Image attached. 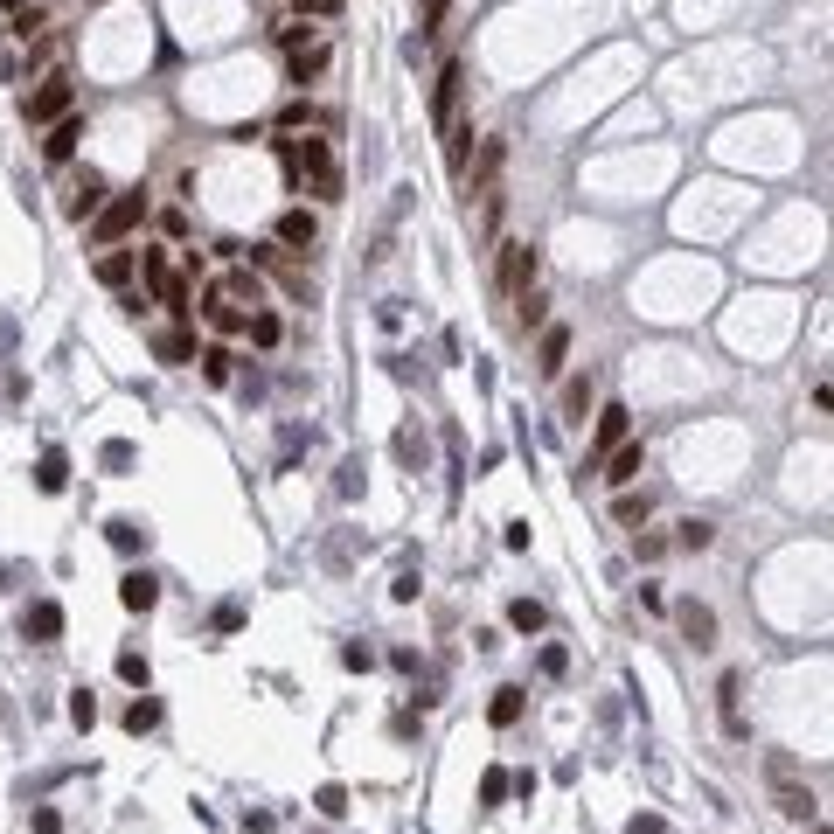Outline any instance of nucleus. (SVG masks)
<instances>
[{"mask_svg": "<svg viewBox=\"0 0 834 834\" xmlns=\"http://www.w3.org/2000/svg\"><path fill=\"white\" fill-rule=\"evenodd\" d=\"M209 299H223V306H237V313H258V306H265V292H258V278L244 272V265H230V272L216 278V285H209Z\"/></svg>", "mask_w": 834, "mask_h": 834, "instance_id": "0eeeda50", "label": "nucleus"}, {"mask_svg": "<svg viewBox=\"0 0 834 834\" xmlns=\"http://www.w3.org/2000/svg\"><path fill=\"white\" fill-rule=\"evenodd\" d=\"M63 480H70L63 452H42V466H35V487H42V494H63Z\"/></svg>", "mask_w": 834, "mask_h": 834, "instance_id": "cd10ccee", "label": "nucleus"}, {"mask_svg": "<svg viewBox=\"0 0 834 834\" xmlns=\"http://www.w3.org/2000/svg\"><path fill=\"white\" fill-rule=\"evenodd\" d=\"M675 626H682V640H689V647H716V612H709V605L682 598V605H675Z\"/></svg>", "mask_w": 834, "mask_h": 834, "instance_id": "9d476101", "label": "nucleus"}, {"mask_svg": "<svg viewBox=\"0 0 834 834\" xmlns=\"http://www.w3.org/2000/svg\"><path fill=\"white\" fill-rule=\"evenodd\" d=\"M543 619H550V612H543L536 598H515V605H508V626H515V633H543Z\"/></svg>", "mask_w": 834, "mask_h": 834, "instance_id": "c85d7f7f", "label": "nucleus"}, {"mask_svg": "<svg viewBox=\"0 0 834 834\" xmlns=\"http://www.w3.org/2000/svg\"><path fill=\"white\" fill-rule=\"evenodd\" d=\"M647 508H654V501H647V494H633V487H619V501H612V515H619L626 529H633V522H647Z\"/></svg>", "mask_w": 834, "mask_h": 834, "instance_id": "c756f323", "label": "nucleus"}, {"mask_svg": "<svg viewBox=\"0 0 834 834\" xmlns=\"http://www.w3.org/2000/svg\"><path fill=\"white\" fill-rule=\"evenodd\" d=\"M21 633H28L35 647H49V640L63 633V605H49V598H35V605L21 612Z\"/></svg>", "mask_w": 834, "mask_h": 834, "instance_id": "2eb2a0df", "label": "nucleus"}, {"mask_svg": "<svg viewBox=\"0 0 834 834\" xmlns=\"http://www.w3.org/2000/svg\"><path fill=\"white\" fill-rule=\"evenodd\" d=\"M77 112V84L70 77H42L28 98H21V119L28 126H56V119H70Z\"/></svg>", "mask_w": 834, "mask_h": 834, "instance_id": "20e7f679", "label": "nucleus"}, {"mask_svg": "<svg viewBox=\"0 0 834 834\" xmlns=\"http://www.w3.org/2000/svg\"><path fill=\"white\" fill-rule=\"evenodd\" d=\"M563 355H570V327H543V341H536V369H543V376H563Z\"/></svg>", "mask_w": 834, "mask_h": 834, "instance_id": "a211bd4d", "label": "nucleus"}, {"mask_svg": "<svg viewBox=\"0 0 834 834\" xmlns=\"http://www.w3.org/2000/svg\"><path fill=\"white\" fill-rule=\"evenodd\" d=\"M153 723H160V702H153V695H139L133 709H126V730H133V737H146Z\"/></svg>", "mask_w": 834, "mask_h": 834, "instance_id": "473e14b6", "label": "nucleus"}, {"mask_svg": "<svg viewBox=\"0 0 834 834\" xmlns=\"http://www.w3.org/2000/svg\"><path fill=\"white\" fill-rule=\"evenodd\" d=\"M772 807L786 814V821H814L821 814V800L800 786V772H793V758H772Z\"/></svg>", "mask_w": 834, "mask_h": 834, "instance_id": "39448f33", "label": "nucleus"}, {"mask_svg": "<svg viewBox=\"0 0 834 834\" xmlns=\"http://www.w3.org/2000/svg\"><path fill=\"white\" fill-rule=\"evenodd\" d=\"M28 7H35V0H0V14H7V21H14V14H28Z\"/></svg>", "mask_w": 834, "mask_h": 834, "instance_id": "c03bdc74", "label": "nucleus"}, {"mask_svg": "<svg viewBox=\"0 0 834 834\" xmlns=\"http://www.w3.org/2000/svg\"><path fill=\"white\" fill-rule=\"evenodd\" d=\"M480 800L501 807V800H508V772H487V779H480Z\"/></svg>", "mask_w": 834, "mask_h": 834, "instance_id": "58836bf2", "label": "nucleus"}, {"mask_svg": "<svg viewBox=\"0 0 834 834\" xmlns=\"http://www.w3.org/2000/svg\"><path fill=\"white\" fill-rule=\"evenodd\" d=\"M202 320H209L216 334H244V320H251V313H237V306H223V299H202Z\"/></svg>", "mask_w": 834, "mask_h": 834, "instance_id": "393cba45", "label": "nucleus"}, {"mask_svg": "<svg viewBox=\"0 0 834 834\" xmlns=\"http://www.w3.org/2000/svg\"><path fill=\"white\" fill-rule=\"evenodd\" d=\"M459 84H466V63H459V56H445L438 91H431V119H438V126H452V119H459Z\"/></svg>", "mask_w": 834, "mask_h": 834, "instance_id": "6e6552de", "label": "nucleus"}, {"mask_svg": "<svg viewBox=\"0 0 834 834\" xmlns=\"http://www.w3.org/2000/svg\"><path fill=\"white\" fill-rule=\"evenodd\" d=\"M536 265H543V251H536V244H522V237H508V244H501V292L536 285Z\"/></svg>", "mask_w": 834, "mask_h": 834, "instance_id": "423d86ee", "label": "nucleus"}, {"mask_svg": "<svg viewBox=\"0 0 834 834\" xmlns=\"http://www.w3.org/2000/svg\"><path fill=\"white\" fill-rule=\"evenodd\" d=\"M119 605H126V612H153V605H160V577H153V570H126V577H119Z\"/></svg>", "mask_w": 834, "mask_h": 834, "instance_id": "ddd939ff", "label": "nucleus"}, {"mask_svg": "<svg viewBox=\"0 0 834 834\" xmlns=\"http://www.w3.org/2000/svg\"><path fill=\"white\" fill-rule=\"evenodd\" d=\"M272 42L278 49H306V42H313V21H292V14H285V21L272 28Z\"/></svg>", "mask_w": 834, "mask_h": 834, "instance_id": "7c9ffc66", "label": "nucleus"}, {"mask_svg": "<svg viewBox=\"0 0 834 834\" xmlns=\"http://www.w3.org/2000/svg\"><path fill=\"white\" fill-rule=\"evenodd\" d=\"M341 0H292V21H334Z\"/></svg>", "mask_w": 834, "mask_h": 834, "instance_id": "f704fd0d", "label": "nucleus"}, {"mask_svg": "<svg viewBox=\"0 0 834 834\" xmlns=\"http://www.w3.org/2000/svg\"><path fill=\"white\" fill-rule=\"evenodd\" d=\"M119 682H133V689H146V654H119Z\"/></svg>", "mask_w": 834, "mask_h": 834, "instance_id": "4c0bfd02", "label": "nucleus"}, {"mask_svg": "<svg viewBox=\"0 0 834 834\" xmlns=\"http://www.w3.org/2000/svg\"><path fill=\"white\" fill-rule=\"evenodd\" d=\"M98 202H105V181H98V174H91V167H84V181H77V195H70V202H63V209H70V216H77V223H91V216H98Z\"/></svg>", "mask_w": 834, "mask_h": 834, "instance_id": "6ab92c4d", "label": "nucleus"}, {"mask_svg": "<svg viewBox=\"0 0 834 834\" xmlns=\"http://www.w3.org/2000/svg\"><path fill=\"white\" fill-rule=\"evenodd\" d=\"M77 139H84V112L56 119V126H49V139H42V160H49V167H63V160L77 153Z\"/></svg>", "mask_w": 834, "mask_h": 834, "instance_id": "9b49d317", "label": "nucleus"}, {"mask_svg": "<svg viewBox=\"0 0 834 834\" xmlns=\"http://www.w3.org/2000/svg\"><path fill=\"white\" fill-rule=\"evenodd\" d=\"M153 355L160 362H195V334H153Z\"/></svg>", "mask_w": 834, "mask_h": 834, "instance_id": "bb28decb", "label": "nucleus"}, {"mask_svg": "<svg viewBox=\"0 0 834 834\" xmlns=\"http://www.w3.org/2000/svg\"><path fill=\"white\" fill-rule=\"evenodd\" d=\"M563 417H570V424L591 417V376H563Z\"/></svg>", "mask_w": 834, "mask_h": 834, "instance_id": "4be33fe9", "label": "nucleus"}, {"mask_svg": "<svg viewBox=\"0 0 834 834\" xmlns=\"http://www.w3.org/2000/svg\"><path fill=\"white\" fill-rule=\"evenodd\" d=\"M244 334H251V341H258V348H278V341H285V320H278L272 306H258V313H251V320H244Z\"/></svg>", "mask_w": 834, "mask_h": 834, "instance_id": "5701e85b", "label": "nucleus"}, {"mask_svg": "<svg viewBox=\"0 0 834 834\" xmlns=\"http://www.w3.org/2000/svg\"><path fill=\"white\" fill-rule=\"evenodd\" d=\"M139 278L153 285V299H160L174 320H188V313H195V306H188V278L167 265V251H139Z\"/></svg>", "mask_w": 834, "mask_h": 834, "instance_id": "7ed1b4c3", "label": "nucleus"}, {"mask_svg": "<svg viewBox=\"0 0 834 834\" xmlns=\"http://www.w3.org/2000/svg\"><path fill=\"white\" fill-rule=\"evenodd\" d=\"M675 543H682V550H709V543H716V522H702V515H689Z\"/></svg>", "mask_w": 834, "mask_h": 834, "instance_id": "2f4dec72", "label": "nucleus"}, {"mask_svg": "<svg viewBox=\"0 0 834 834\" xmlns=\"http://www.w3.org/2000/svg\"><path fill=\"white\" fill-rule=\"evenodd\" d=\"M369 661H376V654H369L362 640H348V647H341V668H369Z\"/></svg>", "mask_w": 834, "mask_h": 834, "instance_id": "79ce46f5", "label": "nucleus"}, {"mask_svg": "<svg viewBox=\"0 0 834 834\" xmlns=\"http://www.w3.org/2000/svg\"><path fill=\"white\" fill-rule=\"evenodd\" d=\"M327 63H334V49H327V42L285 49V77H292V84H313V77H327Z\"/></svg>", "mask_w": 834, "mask_h": 834, "instance_id": "1a4fd4ad", "label": "nucleus"}, {"mask_svg": "<svg viewBox=\"0 0 834 834\" xmlns=\"http://www.w3.org/2000/svg\"><path fill=\"white\" fill-rule=\"evenodd\" d=\"M626 834H668V821H661V814H633V821H626Z\"/></svg>", "mask_w": 834, "mask_h": 834, "instance_id": "a19ab883", "label": "nucleus"}, {"mask_svg": "<svg viewBox=\"0 0 834 834\" xmlns=\"http://www.w3.org/2000/svg\"><path fill=\"white\" fill-rule=\"evenodd\" d=\"M278 160H285L292 181L313 188V202H341V167H334L327 139H278Z\"/></svg>", "mask_w": 834, "mask_h": 834, "instance_id": "f257e3e1", "label": "nucleus"}, {"mask_svg": "<svg viewBox=\"0 0 834 834\" xmlns=\"http://www.w3.org/2000/svg\"><path fill=\"white\" fill-rule=\"evenodd\" d=\"M814 834H828V828H814Z\"/></svg>", "mask_w": 834, "mask_h": 834, "instance_id": "a18cd8bd", "label": "nucleus"}, {"mask_svg": "<svg viewBox=\"0 0 834 834\" xmlns=\"http://www.w3.org/2000/svg\"><path fill=\"white\" fill-rule=\"evenodd\" d=\"M195 362H202V376H209V383H230V362H237V355H230V348H202Z\"/></svg>", "mask_w": 834, "mask_h": 834, "instance_id": "72a5a7b5", "label": "nucleus"}, {"mask_svg": "<svg viewBox=\"0 0 834 834\" xmlns=\"http://www.w3.org/2000/svg\"><path fill=\"white\" fill-rule=\"evenodd\" d=\"M640 473H647V445H640V438L612 445V466H605V480H612V487H633Z\"/></svg>", "mask_w": 834, "mask_h": 834, "instance_id": "4468645a", "label": "nucleus"}, {"mask_svg": "<svg viewBox=\"0 0 834 834\" xmlns=\"http://www.w3.org/2000/svg\"><path fill=\"white\" fill-rule=\"evenodd\" d=\"M105 543H112V550H119V556H133V550H146V529L119 515V522H105Z\"/></svg>", "mask_w": 834, "mask_h": 834, "instance_id": "b1692460", "label": "nucleus"}, {"mask_svg": "<svg viewBox=\"0 0 834 834\" xmlns=\"http://www.w3.org/2000/svg\"><path fill=\"white\" fill-rule=\"evenodd\" d=\"M515 320H522V334H529V327H550V299H543L536 285H522V292H515Z\"/></svg>", "mask_w": 834, "mask_h": 834, "instance_id": "412c9836", "label": "nucleus"}, {"mask_svg": "<svg viewBox=\"0 0 834 834\" xmlns=\"http://www.w3.org/2000/svg\"><path fill=\"white\" fill-rule=\"evenodd\" d=\"M7 35H14V42H28V35H42V7H28V14H14V21H7Z\"/></svg>", "mask_w": 834, "mask_h": 834, "instance_id": "e433bc0d", "label": "nucleus"}, {"mask_svg": "<svg viewBox=\"0 0 834 834\" xmlns=\"http://www.w3.org/2000/svg\"><path fill=\"white\" fill-rule=\"evenodd\" d=\"M445 7H452V0H424V28H417V35H431V28L445 21Z\"/></svg>", "mask_w": 834, "mask_h": 834, "instance_id": "37998d69", "label": "nucleus"}, {"mask_svg": "<svg viewBox=\"0 0 834 834\" xmlns=\"http://www.w3.org/2000/svg\"><path fill=\"white\" fill-rule=\"evenodd\" d=\"M633 438V411L626 404H605L598 411V431H591V452H612V445H626Z\"/></svg>", "mask_w": 834, "mask_h": 834, "instance_id": "f8f14e48", "label": "nucleus"}, {"mask_svg": "<svg viewBox=\"0 0 834 834\" xmlns=\"http://www.w3.org/2000/svg\"><path fill=\"white\" fill-rule=\"evenodd\" d=\"M320 814L341 821V814H348V793H341V786H320Z\"/></svg>", "mask_w": 834, "mask_h": 834, "instance_id": "ea45409f", "label": "nucleus"}, {"mask_svg": "<svg viewBox=\"0 0 834 834\" xmlns=\"http://www.w3.org/2000/svg\"><path fill=\"white\" fill-rule=\"evenodd\" d=\"M70 723H77V730H91V723H98V702H91V689L70 695Z\"/></svg>", "mask_w": 834, "mask_h": 834, "instance_id": "c9c22d12", "label": "nucleus"}, {"mask_svg": "<svg viewBox=\"0 0 834 834\" xmlns=\"http://www.w3.org/2000/svg\"><path fill=\"white\" fill-rule=\"evenodd\" d=\"M313 126H320V112H313L306 98H292V105L278 112V133H313Z\"/></svg>", "mask_w": 834, "mask_h": 834, "instance_id": "a878e982", "label": "nucleus"}, {"mask_svg": "<svg viewBox=\"0 0 834 834\" xmlns=\"http://www.w3.org/2000/svg\"><path fill=\"white\" fill-rule=\"evenodd\" d=\"M522 709H529V695H522V689H494V702H487L494 730H515V723H522Z\"/></svg>", "mask_w": 834, "mask_h": 834, "instance_id": "aec40b11", "label": "nucleus"}, {"mask_svg": "<svg viewBox=\"0 0 834 834\" xmlns=\"http://www.w3.org/2000/svg\"><path fill=\"white\" fill-rule=\"evenodd\" d=\"M133 272H139V251H126V244L98 258V285H105V292H119V285H133Z\"/></svg>", "mask_w": 834, "mask_h": 834, "instance_id": "f3484780", "label": "nucleus"}, {"mask_svg": "<svg viewBox=\"0 0 834 834\" xmlns=\"http://www.w3.org/2000/svg\"><path fill=\"white\" fill-rule=\"evenodd\" d=\"M139 223H146V188H126V195L98 202V216H91V244H98V251H119Z\"/></svg>", "mask_w": 834, "mask_h": 834, "instance_id": "f03ea898", "label": "nucleus"}, {"mask_svg": "<svg viewBox=\"0 0 834 834\" xmlns=\"http://www.w3.org/2000/svg\"><path fill=\"white\" fill-rule=\"evenodd\" d=\"M313 237H320L313 209H285V216H278V244H285V251H313Z\"/></svg>", "mask_w": 834, "mask_h": 834, "instance_id": "dca6fc26", "label": "nucleus"}]
</instances>
